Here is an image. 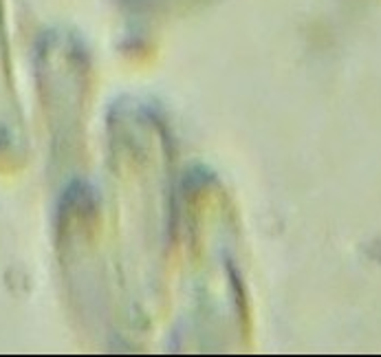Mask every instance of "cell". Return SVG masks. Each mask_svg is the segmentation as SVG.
Here are the masks:
<instances>
[{"label": "cell", "instance_id": "6da1fadb", "mask_svg": "<svg viewBox=\"0 0 381 357\" xmlns=\"http://www.w3.org/2000/svg\"><path fill=\"white\" fill-rule=\"evenodd\" d=\"M29 139L20 97L13 80L9 40L5 25V5L0 0V172L13 174L27 163Z\"/></svg>", "mask_w": 381, "mask_h": 357}]
</instances>
